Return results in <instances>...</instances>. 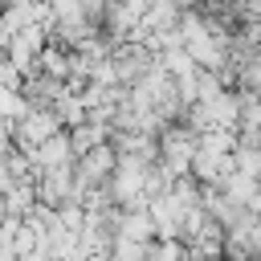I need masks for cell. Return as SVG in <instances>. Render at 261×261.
Wrapping results in <instances>:
<instances>
[{
  "label": "cell",
  "instance_id": "obj_1",
  "mask_svg": "<svg viewBox=\"0 0 261 261\" xmlns=\"http://www.w3.org/2000/svg\"><path fill=\"white\" fill-rule=\"evenodd\" d=\"M53 130H57L53 114H24V122H20V139L24 143H45V139H53Z\"/></svg>",
  "mask_w": 261,
  "mask_h": 261
},
{
  "label": "cell",
  "instance_id": "obj_2",
  "mask_svg": "<svg viewBox=\"0 0 261 261\" xmlns=\"http://www.w3.org/2000/svg\"><path fill=\"white\" fill-rule=\"evenodd\" d=\"M65 155H69V143H65L61 135H53V139H45V143H41V151H37V163H45V167H57Z\"/></svg>",
  "mask_w": 261,
  "mask_h": 261
},
{
  "label": "cell",
  "instance_id": "obj_3",
  "mask_svg": "<svg viewBox=\"0 0 261 261\" xmlns=\"http://www.w3.org/2000/svg\"><path fill=\"white\" fill-rule=\"evenodd\" d=\"M0 114H16V118H24V102H20L12 90H0Z\"/></svg>",
  "mask_w": 261,
  "mask_h": 261
}]
</instances>
